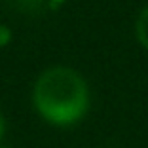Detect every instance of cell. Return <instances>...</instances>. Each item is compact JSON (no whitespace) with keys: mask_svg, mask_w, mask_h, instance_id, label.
I'll return each instance as SVG.
<instances>
[{"mask_svg":"<svg viewBox=\"0 0 148 148\" xmlns=\"http://www.w3.org/2000/svg\"><path fill=\"white\" fill-rule=\"evenodd\" d=\"M0 148H4V146H0Z\"/></svg>","mask_w":148,"mask_h":148,"instance_id":"obj_6","label":"cell"},{"mask_svg":"<svg viewBox=\"0 0 148 148\" xmlns=\"http://www.w3.org/2000/svg\"><path fill=\"white\" fill-rule=\"evenodd\" d=\"M135 32H137V38H139V42L148 49V6L139 13V17H137Z\"/></svg>","mask_w":148,"mask_h":148,"instance_id":"obj_2","label":"cell"},{"mask_svg":"<svg viewBox=\"0 0 148 148\" xmlns=\"http://www.w3.org/2000/svg\"><path fill=\"white\" fill-rule=\"evenodd\" d=\"M51 2H55V4L59 2V4H61V2H65V0H51Z\"/></svg>","mask_w":148,"mask_h":148,"instance_id":"obj_5","label":"cell"},{"mask_svg":"<svg viewBox=\"0 0 148 148\" xmlns=\"http://www.w3.org/2000/svg\"><path fill=\"white\" fill-rule=\"evenodd\" d=\"M2 135H4V118L0 114V139H2Z\"/></svg>","mask_w":148,"mask_h":148,"instance_id":"obj_4","label":"cell"},{"mask_svg":"<svg viewBox=\"0 0 148 148\" xmlns=\"http://www.w3.org/2000/svg\"><path fill=\"white\" fill-rule=\"evenodd\" d=\"M34 106L38 114L55 125L76 123L89 106V91L74 69L51 66L34 84Z\"/></svg>","mask_w":148,"mask_h":148,"instance_id":"obj_1","label":"cell"},{"mask_svg":"<svg viewBox=\"0 0 148 148\" xmlns=\"http://www.w3.org/2000/svg\"><path fill=\"white\" fill-rule=\"evenodd\" d=\"M10 40H12V31H10L6 25H0V48L6 46Z\"/></svg>","mask_w":148,"mask_h":148,"instance_id":"obj_3","label":"cell"}]
</instances>
